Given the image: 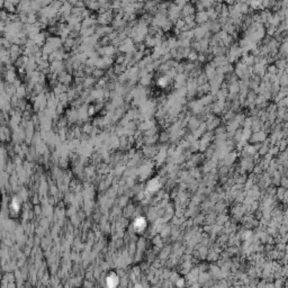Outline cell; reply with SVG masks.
Returning <instances> with one entry per match:
<instances>
[{"instance_id":"cell-1","label":"cell","mask_w":288,"mask_h":288,"mask_svg":"<svg viewBox=\"0 0 288 288\" xmlns=\"http://www.w3.org/2000/svg\"><path fill=\"white\" fill-rule=\"evenodd\" d=\"M135 227H136V229H137V227L144 229V227H145V219H143V218L137 219V221L135 222Z\"/></svg>"}]
</instances>
